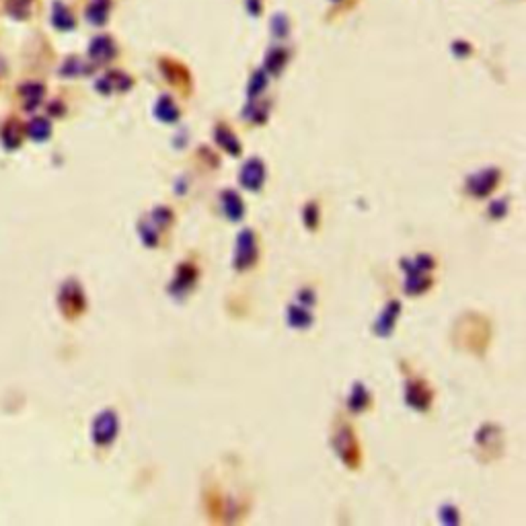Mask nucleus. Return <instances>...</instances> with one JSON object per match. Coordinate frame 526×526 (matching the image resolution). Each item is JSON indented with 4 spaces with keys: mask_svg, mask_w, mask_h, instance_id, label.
I'll use <instances>...</instances> for the list:
<instances>
[{
    "mask_svg": "<svg viewBox=\"0 0 526 526\" xmlns=\"http://www.w3.org/2000/svg\"><path fill=\"white\" fill-rule=\"evenodd\" d=\"M117 434V421L114 417V413H103L97 417L95 428H93V438L99 446H105L107 442L114 440V436Z\"/></svg>",
    "mask_w": 526,
    "mask_h": 526,
    "instance_id": "nucleus-1",
    "label": "nucleus"
},
{
    "mask_svg": "<svg viewBox=\"0 0 526 526\" xmlns=\"http://www.w3.org/2000/svg\"><path fill=\"white\" fill-rule=\"evenodd\" d=\"M48 132H50V125H48V121H46V119H35V121L29 125V136H31V138H35V140L46 138V136H48Z\"/></svg>",
    "mask_w": 526,
    "mask_h": 526,
    "instance_id": "nucleus-2",
    "label": "nucleus"
}]
</instances>
